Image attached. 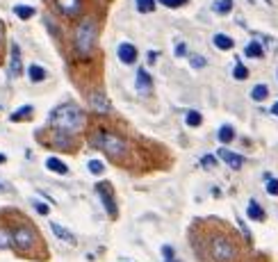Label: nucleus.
I'll use <instances>...</instances> for the list:
<instances>
[{
	"mask_svg": "<svg viewBox=\"0 0 278 262\" xmlns=\"http://www.w3.org/2000/svg\"><path fill=\"white\" fill-rule=\"evenodd\" d=\"M50 126L57 130V132H66V135H73V132H80L84 126V114L80 107L66 103L55 107L53 114H50Z\"/></svg>",
	"mask_w": 278,
	"mask_h": 262,
	"instance_id": "f257e3e1",
	"label": "nucleus"
},
{
	"mask_svg": "<svg viewBox=\"0 0 278 262\" xmlns=\"http://www.w3.org/2000/svg\"><path fill=\"white\" fill-rule=\"evenodd\" d=\"M91 142H94L96 148H100L105 155L114 157V160L126 157V153H128V142H126L123 137L114 135V132H107V130H98Z\"/></svg>",
	"mask_w": 278,
	"mask_h": 262,
	"instance_id": "f03ea898",
	"label": "nucleus"
},
{
	"mask_svg": "<svg viewBox=\"0 0 278 262\" xmlns=\"http://www.w3.org/2000/svg\"><path fill=\"white\" fill-rule=\"evenodd\" d=\"M96 34H98L96 21H94V18H87V21H82L80 25H78V30H75V37H73L75 50L80 52V55H87V52L94 48Z\"/></svg>",
	"mask_w": 278,
	"mask_h": 262,
	"instance_id": "7ed1b4c3",
	"label": "nucleus"
},
{
	"mask_svg": "<svg viewBox=\"0 0 278 262\" xmlns=\"http://www.w3.org/2000/svg\"><path fill=\"white\" fill-rule=\"evenodd\" d=\"M210 255L214 262H233L237 258V248H235L233 240H228L224 235H217L210 242Z\"/></svg>",
	"mask_w": 278,
	"mask_h": 262,
	"instance_id": "20e7f679",
	"label": "nucleus"
},
{
	"mask_svg": "<svg viewBox=\"0 0 278 262\" xmlns=\"http://www.w3.org/2000/svg\"><path fill=\"white\" fill-rule=\"evenodd\" d=\"M12 237H14V246L18 248V251H30L32 246H34V242H37V235H34V230L32 228H28V226H18L14 232H12Z\"/></svg>",
	"mask_w": 278,
	"mask_h": 262,
	"instance_id": "39448f33",
	"label": "nucleus"
},
{
	"mask_svg": "<svg viewBox=\"0 0 278 262\" xmlns=\"http://www.w3.org/2000/svg\"><path fill=\"white\" fill-rule=\"evenodd\" d=\"M96 192H98V196H100L103 205H105V212L110 214V219L119 217V210H116V201H114L112 185H110V182H100V185H96Z\"/></svg>",
	"mask_w": 278,
	"mask_h": 262,
	"instance_id": "423d86ee",
	"label": "nucleus"
},
{
	"mask_svg": "<svg viewBox=\"0 0 278 262\" xmlns=\"http://www.w3.org/2000/svg\"><path fill=\"white\" fill-rule=\"evenodd\" d=\"M55 5H57V9L62 14L75 16L80 14V9H82V0H55Z\"/></svg>",
	"mask_w": 278,
	"mask_h": 262,
	"instance_id": "0eeeda50",
	"label": "nucleus"
},
{
	"mask_svg": "<svg viewBox=\"0 0 278 262\" xmlns=\"http://www.w3.org/2000/svg\"><path fill=\"white\" fill-rule=\"evenodd\" d=\"M221 160H224L226 164L230 166V169H242V164H244V157L242 155H237V153H233V150H228V148H219V153H217Z\"/></svg>",
	"mask_w": 278,
	"mask_h": 262,
	"instance_id": "6e6552de",
	"label": "nucleus"
},
{
	"mask_svg": "<svg viewBox=\"0 0 278 262\" xmlns=\"http://www.w3.org/2000/svg\"><path fill=\"white\" fill-rule=\"evenodd\" d=\"M23 73V62H21V48L18 46H12V60H9V75L12 78H18Z\"/></svg>",
	"mask_w": 278,
	"mask_h": 262,
	"instance_id": "1a4fd4ad",
	"label": "nucleus"
},
{
	"mask_svg": "<svg viewBox=\"0 0 278 262\" xmlns=\"http://www.w3.org/2000/svg\"><path fill=\"white\" fill-rule=\"evenodd\" d=\"M116 52H119V60L123 64H135L137 62V48L132 44H121Z\"/></svg>",
	"mask_w": 278,
	"mask_h": 262,
	"instance_id": "9d476101",
	"label": "nucleus"
},
{
	"mask_svg": "<svg viewBox=\"0 0 278 262\" xmlns=\"http://www.w3.org/2000/svg\"><path fill=\"white\" fill-rule=\"evenodd\" d=\"M150 84H153V80H150V75L146 73V68H137V89L142 91V94H148Z\"/></svg>",
	"mask_w": 278,
	"mask_h": 262,
	"instance_id": "9b49d317",
	"label": "nucleus"
},
{
	"mask_svg": "<svg viewBox=\"0 0 278 262\" xmlns=\"http://www.w3.org/2000/svg\"><path fill=\"white\" fill-rule=\"evenodd\" d=\"M46 169H50L53 173H60V176H66L68 173V166L62 162L60 157H48L46 160Z\"/></svg>",
	"mask_w": 278,
	"mask_h": 262,
	"instance_id": "f8f14e48",
	"label": "nucleus"
},
{
	"mask_svg": "<svg viewBox=\"0 0 278 262\" xmlns=\"http://www.w3.org/2000/svg\"><path fill=\"white\" fill-rule=\"evenodd\" d=\"M91 107H94L96 112H100V114L110 112V103H107V98L103 96V94H94V96H91Z\"/></svg>",
	"mask_w": 278,
	"mask_h": 262,
	"instance_id": "ddd939ff",
	"label": "nucleus"
},
{
	"mask_svg": "<svg viewBox=\"0 0 278 262\" xmlns=\"http://www.w3.org/2000/svg\"><path fill=\"white\" fill-rule=\"evenodd\" d=\"M246 214H248V219H253V221H264V210L260 208L258 201H248Z\"/></svg>",
	"mask_w": 278,
	"mask_h": 262,
	"instance_id": "4468645a",
	"label": "nucleus"
},
{
	"mask_svg": "<svg viewBox=\"0 0 278 262\" xmlns=\"http://www.w3.org/2000/svg\"><path fill=\"white\" fill-rule=\"evenodd\" d=\"M50 230L55 232V237H60V240L68 242V244H75V237L71 235V232L66 230V228H62L60 224H50Z\"/></svg>",
	"mask_w": 278,
	"mask_h": 262,
	"instance_id": "2eb2a0df",
	"label": "nucleus"
},
{
	"mask_svg": "<svg viewBox=\"0 0 278 262\" xmlns=\"http://www.w3.org/2000/svg\"><path fill=\"white\" fill-rule=\"evenodd\" d=\"M233 139H235L233 126H221V128H219V142H221V144H230Z\"/></svg>",
	"mask_w": 278,
	"mask_h": 262,
	"instance_id": "dca6fc26",
	"label": "nucleus"
},
{
	"mask_svg": "<svg viewBox=\"0 0 278 262\" xmlns=\"http://www.w3.org/2000/svg\"><path fill=\"white\" fill-rule=\"evenodd\" d=\"M214 46L219 50H230L233 48V39L226 37V34H214Z\"/></svg>",
	"mask_w": 278,
	"mask_h": 262,
	"instance_id": "f3484780",
	"label": "nucleus"
},
{
	"mask_svg": "<svg viewBox=\"0 0 278 262\" xmlns=\"http://www.w3.org/2000/svg\"><path fill=\"white\" fill-rule=\"evenodd\" d=\"M28 73H30V80H32V82H41V80L46 78L44 66H39V64H32V66L28 68Z\"/></svg>",
	"mask_w": 278,
	"mask_h": 262,
	"instance_id": "a211bd4d",
	"label": "nucleus"
},
{
	"mask_svg": "<svg viewBox=\"0 0 278 262\" xmlns=\"http://www.w3.org/2000/svg\"><path fill=\"white\" fill-rule=\"evenodd\" d=\"M14 14L18 16V18H23V21H25V18H32V16H34V7H30V5H16Z\"/></svg>",
	"mask_w": 278,
	"mask_h": 262,
	"instance_id": "6ab92c4d",
	"label": "nucleus"
},
{
	"mask_svg": "<svg viewBox=\"0 0 278 262\" xmlns=\"http://www.w3.org/2000/svg\"><path fill=\"white\" fill-rule=\"evenodd\" d=\"M244 52H246V57H262V55H264L262 46L258 44V41H251V44L244 48Z\"/></svg>",
	"mask_w": 278,
	"mask_h": 262,
	"instance_id": "aec40b11",
	"label": "nucleus"
},
{
	"mask_svg": "<svg viewBox=\"0 0 278 262\" xmlns=\"http://www.w3.org/2000/svg\"><path fill=\"white\" fill-rule=\"evenodd\" d=\"M267 96H269L267 84H256V87H253V91H251V98H253V100H264Z\"/></svg>",
	"mask_w": 278,
	"mask_h": 262,
	"instance_id": "412c9836",
	"label": "nucleus"
},
{
	"mask_svg": "<svg viewBox=\"0 0 278 262\" xmlns=\"http://www.w3.org/2000/svg\"><path fill=\"white\" fill-rule=\"evenodd\" d=\"M137 12H142V14L155 12V0H137Z\"/></svg>",
	"mask_w": 278,
	"mask_h": 262,
	"instance_id": "4be33fe9",
	"label": "nucleus"
},
{
	"mask_svg": "<svg viewBox=\"0 0 278 262\" xmlns=\"http://www.w3.org/2000/svg\"><path fill=\"white\" fill-rule=\"evenodd\" d=\"M185 121H187V126L192 128H198L201 123H203V116H201V112H196V110H192V112H187V116H185Z\"/></svg>",
	"mask_w": 278,
	"mask_h": 262,
	"instance_id": "5701e85b",
	"label": "nucleus"
},
{
	"mask_svg": "<svg viewBox=\"0 0 278 262\" xmlns=\"http://www.w3.org/2000/svg\"><path fill=\"white\" fill-rule=\"evenodd\" d=\"M30 114H32V105H23L21 110H16L9 119H12V121H23V119H28Z\"/></svg>",
	"mask_w": 278,
	"mask_h": 262,
	"instance_id": "b1692460",
	"label": "nucleus"
},
{
	"mask_svg": "<svg viewBox=\"0 0 278 262\" xmlns=\"http://www.w3.org/2000/svg\"><path fill=\"white\" fill-rule=\"evenodd\" d=\"M9 246H14V237H12L9 230L0 228V248H9Z\"/></svg>",
	"mask_w": 278,
	"mask_h": 262,
	"instance_id": "393cba45",
	"label": "nucleus"
},
{
	"mask_svg": "<svg viewBox=\"0 0 278 262\" xmlns=\"http://www.w3.org/2000/svg\"><path fill=\"white\" fill-rule=\"evenodd\" d=\"M233 9V0H217L214 2V12L217 14H228Z\"/></svg>",
	"mask_w": 278,
	"mask_h": 262,
	"instance_id": "a878e982",
	"label": "nucleus"
},
{
	"mask_svg": "<svg viewBox=\"0 0 278 262\" xmlns=\"http://www.w3.org/2000/svg\"><path fill=\"white\" fill-rule=\"evenodd\" d=\"M264 180H267V194L278 196V180L271 178V173H264Z\"/></svg>",
	"mask_w": 278,
	"mask_h": 262,
	"instance_id": "bb28decb",
	"label": "nucleus"
},
{
	"mask_svg": "<svg viewBox=\"0 0 278 262\" xmlns=\"http://www.w3.org/2000/svg\"><path fill=\"white\" fill-rule=\"evenodd\" d=\"M55 146H60V148H71V139H68L66 132H55Z\"/></svg>",
	"mask_w": 278,
	"mask_h": 262,
	"instance_id": "cd10ccee",
	"label": "nucleus"
},
{
	"mask_svg": "<svg viewBox=\"0 0 278 262\" xmlns=\"http://www.w3.org/2000/svg\"><path fill=\"white\" fill-rule=\"evenodd\" d=\"M87 166H89V171L94 173V176H100V173L105 171V164H103L100 160H91V162H89Z\"/></svg>",
	"mask_w": 278,
	"mask_h": 262,
	"instance_id": "c85d7f7f",
	"label": "nucleus"
},
{
	"mask_svg": "<svg viewBox=\"0 0 278 262\" xmlns=\"http://www.w3.org/2000/svg\"><path fill=\"white\" fill-rule=\"evenodd\" d=\"M233 75L237 78V80H246V78H248V68L244 66V64H240V62H237V64H235Z\"/></svg>",
	"mask_w": 278,
	"mask_h": 262,
	"instance_id": "c756f323",
	"label": "nucleus"
},
{
	"mask_svg": "<svg viewBox=\"0 0 278 262\" xmlns=\"http://www.w3.org/2000/svg\"><path fill=\"white\" fill-rule=\"evenodd\" d=\"M201 164H203L205 169H212V166L217 164V157H214V155H203V157H201Z\"/></svg>",
	"mask_w": 278,
	"mask_h": 262,
	"instance_id": "7c9ffc66",
	"label": "nucleus"
},
{
	"mask_svg": "<svg viewBox=\"0 0 278 262\" xmlns=\"http://www.w3.org/2000/svg\"><path fill=\"white\" fill-rule=\"evenodd\" d=\"M192 66H194V68H203L205 66V57H201V55H192Z\"/></svg>",
	"mask_w": 278,
	"mask_h": 262,
	"instance_id": "2f4dec72",
	"label": "nucleus"
},
{
	"mask_svg": "<svg viewBox=\"0 0 278 262\" xmlns=\"http://www.w3.org/2000/svg\"><path fill=\"white\" fill-rule=\"evenodd\" d=\"M162 5H166V7H180V5H185L187 0H160Z\"/></svg>",
	"mask_w": 278,
	"mask_h": 262,
	"instance_id": "473e14b6",
	"label": "nucleus"
},
{
	"mask_svg": "<svg viewBox=\"0 0 278 262\" xmlns=\"http://www.w3.org/2000/svg\"><path fill=\"white\" fill-rule=\"evenodd\" d=\"M34 210H37L39 214H48V212H50V208H48V205H46V203H34Z\"/></svg>",
	"mask_w": 278,
	"mask_h": 262,
	"instance_id": "72a5a7b5",
	"label": "nucleus"
},
{
	"mask_svg": "<svg viewBox=\"0 0 278 262\" xmlns=\"http://www.w3.org/2000/svg\"><path fill=\"white\" fill-rule=\"evenodd\" d=\"M162 255H164V260H173V248L171 246H162Z\"/></svg>",
	"mask_w": 278,
	"mask_h": 262,
	"instance_id": "f704fd0d",
	"label": "nucleus"
},
{
	"mask_svg": "<svg viewBox=\"0 0 278 262\" xmlns=\"http://www.w3.org/2000/svg\"><path fill=\"white\" fill-rule=\"evenodd\" d=\"M176 55H178V57L187 55V46H185V44H178V46H176Z\"/></svg>",
	"mask_w": 278,
	"mask_h": 262,
	"instance_id": "c9c22d12",
	"label": "nucleus"
},
{
	"mask_svg": "<svg viewBox=\"0 0 278 262\" xmlns=\"http://www.w3.org/2000/svg\"><path fill=\"white\" fill-rule=\"evenodd\" d=\"M2 46H5V25L0 21V50H2Z\"/></svg>",
	"mask_w": 278,
	"mask_h": 262,
	"instance_id": "e433bc0d",
	"label": "nucleus"
},
{
	"mask_svg": "<svg viewBox=\"0 0 278 262\" xmlns=\"http://www.w3.org/2000/svg\"><path fill=\"white\" fill-rule=\"evenodd\" d=\"M271 114H276V116H278V103L271 105Z\"/></svg>",
	"mask_w": 278,
	"mask_h": 262,
	"instance_id": "4c0bfd02",
	"label": "nucleus"
},
{
	"mask_svg": "<svg viewBox=\"0 0 278 262\" xmlns=\"http://www.w3.org/2000/svg\"><path fill=\"white\" fill-rule=\"evenodd\" d=\"M2 162H5V155H2V153H0V164H2Z\"/></svg>",
	"mask_w": 278,
	"mask_h": 262,
	"instance_id": "58836bf2",
	"label": "nucleus"
},
{
	"mask_svg": "<svg viewBox=\"0 0 278 262\" xmlns=\"http://www.w3.org/2000/svg\"><path fill=\"white\" fill-rule=\"evenodd\" d=\"M164 262H176V260H164Z\"/></svg>",
	"mask_w": 278,
	"mask_h": 262,
	"instance_id": "ea45409f",
	"label": "nucleus"
},
{
	"mask_svg": "<svg viewBox=\"0 0 278 262\" xmlns=\"http://www.w3.org/2000/svg\"><path fill=\"white\" fill-rule=\"evenodd\" d=\"M264 2H271V0H264Z\"/></svg>",
	"mask_w": 278,
	"mask_h": 262,
	"instance_id": "a19ab883",
	"label": "nucleus"
},
{
	"mask_svg": "<svg viewBox=\"0 0 278 262\" xmlns=\"http://www.w3.org/2000/svg\"><path fill=\"white\" fill-rule=\"evenodd\" d=\"M0 189H2V187H0Z\"/></svg>",
	"mask_w": 278,
	"mask_h": 262,
	"instance_id": "79ce46f5",
	"label": "nucleus"
}]
</instances>
